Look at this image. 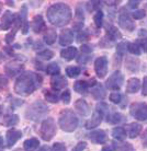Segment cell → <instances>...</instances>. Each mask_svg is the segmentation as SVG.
<instances>
[{
  "label": "cell",
  "instance_id": "obj_1",
  "mask_svg": "<svg viewBox=\"0 0 147 151\" xmlns=\"http://www.w3.org/2000/svg\"><path fill=\"white\" fill-rule=\"evenodd\" d=\"M42 77L32 71L23 72L17 79L14 84V92L20 95H29L41 87Z\"/></svg>",
  "mask_w": 147,
  "mask_h": 151
},
{
  "label": "cell",
  "instance_id": "obj_2",
  "mask_svg": "<svg viewBox=\"0 0 147 151\" xmlns=\"http://www.w3.org/2000/svg\"><path fill=\"white\" fill-rule=\"evenodd\" d=\"M47 20L55 27H65L70 22L72 17V9L65 4H55L46 11Z\"/></svg>",
  "mask_w": 147,
  "mask_h": 151
},
{
  "label": "cell",
  "instance_id": "obj_3",
  "mask_svg": "<svg viewBox=\"0 0 147 151\" xmlns=\"http://www.w3.org/2000/svg\"><path fill=\"white\" fill-rule=\"evenodd\" d=\"M58 125L62 128V130H64L66 132H72L78 126V118H77V116H76L72 111L65 110L60 113Z\"/></svg>",
  "mask_w": 147,
  "mask_h": 151
},
{
  "label": "cell",
  "instance_id": "obj_4",
  "mask_svg": "<svg viewBox=\"0 0 147 151\" xmlns=\"http://www.w3.org/2000/svg\"><path fill=\"white\" fill-rule=\"evenodd\" d=\"M49 112V109L47 106L44 104L41 101H38V102L33 103L32 105L29 107L25 112V115L29 119H32V121H38L40 118L46 115Z\"/></svg>",
  "mask_w": 147,
  "mask_h": 151
},
{
  "label": "cell",
  "instance_id": "obj_5",
  "mask_svg": "<svg viewBox=\"0 0 147 151\" xmlns=\"http://www.w3.org/2000/svg\"><path fill=\"white\" fill-rule=\"evenodd\" d=\"M56 135V124L53 118H47L41 125V136L45 141H49Z\"/></svg>",
  "mask_w": 147,
  "mask_h": 151
},
{
  "label": "cell",
  "instance_id": "obj_6",
  "mask_svg": "<svg viewBox=\"0 0 147 151\" xmlns=\"http://www.w3.org/2000/svg\"><path fill=\"white\" fill-rule=\"evenodd\" d=\"M130 113L138 121H147V104L133 103L130 109Z\"/></svg>",
  "mask_w": 147,
  "mask_h": 151
},
{
  "label": "cell",
  "instance_id": "obj_7",
  "mask_svg": "<svg viewBox=\"0 0 147 151\" xmlns=\"http://www.w3.org/2000/svg\"><path fill=\"white\" fill-rule=\"evenodd\" d=\"M124 78L120 71H115L109 77V79L106 81V87L111 90H120L122 84H123Z\"/></svg>",
  "mask_w": 147,
  "mask_h": 151
},
{
  "label": "cell",
  "instance_id": "obj_8",
  "mask_svg": "<svg viewBox=\"0 0 147 151\" xmlns=\"http://www.w3.org/2000/svg\"><path fill=\"white\" fill-rule=\"evenodd\" d=\"M94 71L100 79L104 78L108 72V59L106 57L101 56L94 61Z\"/></svg>",
  "mask_w": 147,
  "mask_h": 151
},
{
  "label": "cell",
  "instance_id": "obj_9",
  "mask_svg": "<svg viewBox=\"0 0 147 151\" xmlns=\"http://www.w3.org/2000/svg\"><path fill=\"white\" fill-rule=\"evenodd\" d=\"M119 25L122 29L130 31V32H132L135 29V24L133 22V20H131L130 15L127 13H125V12H121L120 13V17H119Z\"/></svg>",
  "mask_w": 147,
  "mask_h": 151
},
{
  "label": "cell",
  "instance_id": "obj_10",
  "mask_svg": "<svg viewBox=\"0 0 147 151\" xmlns=\"http://www.w3.org/2000/svg\"><path fill=\"white\" fill-rule=\"evenodd\" d=\"M18 15L13 14L11 11H6L1 18V29L2 30H9L11 29V27L13 25L15 19H17Z\"/></svg>",
  "mask_w": 147,
  "mask_h": 151
},
{
  "label": "cell",
  "instance_id": "obj_11",
  "mask_svg": "<svg viewBox=\"0 0 147 151\" xmlns=\"http://www.w3.org/2000/svg\"><path fill=\"white\" fill-rule=\"evenodd\" d=\"M89 138L90 140L93 142V144H106V140H108V136L104 130H94L89 135Z\"/></svg>",
  "mask_w": 147,
  "mask_h": 151
},
{
  "label": "cell",
  "instance_id": "obj_12",
  "mask_svg": "<svg viewBox=\"0 0 147 151\" xmlns=\"http://www.w3.org/2000/svg\"><path fill=\"white\" fill-rule=\"evenodd\" d=\"M74 41V33L72 30L69 29H65L64 31H62L59 36V44L62 46H68L70 45Z\"/></svg>",
  "mask_w": 147,
  "mask_h": 151
},
{
  "label": "cell",
  "instance_id": "obj_13",
  "mask_svg": "<svg viewBox=\"0 0 147 151\" xmlns=\"http://www.w3.org/2000/svg\"><path fill=\"white\" fill-rule=\"evenodd\" d=\"M51 86L54 89V91L62 90L65 87H67V80L65 79L64 77H62V76L56 75L54 76L52 80H51Z\"/></svg>",
  "mask_w": 147,
  "mask_h": 151
},
{
  "label": "cell",
  "instance_id": "obj_14",
  "mask_svg": "<svg viewBox=\"0 0 147 151\" xmlns=\"http://www.w3.org/2000/svg\"><path fill=\"white\" fill-rule=\"evenodd\" d=\"M21 137H22V132H20V130H18V129L12 128V129H10V130H8L7 132L8 146H9V147H12Z\"/></svg>",
  "mask_w": 147,
  "mask_h": 151
},
{
  "label": "cell",
  "instance_id": "obj_15",
  "mask_svg": "<svg viewBox=\"0 0 147 151\" xmlns=\"http://www.w3.org/2000/svg\"><path fill=\"white\" fill-rule=\"evenodd\" d=\"M75 107L77 112L83 115V116H88L90 114V107H89V104H88L83 99H79L78 101H76L75 103Z\"/></svg>",
  "mask_w": 147,
  "mask_h": 151
},
{
  "label": "cell",
  "instance_id": "obj_16",
  "mask_svg": "<svg viewBox=\"0 0 147 151\" xmlns=\"http://www.w3.org/2000/svg\"><path fill=\"white\" fill-rule=\"evenodd\" d=\"M102 121V115L99 113L98 111H96L93 114H92V116L89 121L86 122V128L87 129H92V128H96V127H98L100 123Z\"/></svg>",
  "mask_w": 147,
  "mask_h": 151
},
{
  "label": "cell",
  "instance_id": "obj_17",
  "mask_svg": "<svg viewBox=\"0 0 147 151\" xmlns=\"http://www.w3.org/2000/svg\"><path fill=\"white\" fill-rule=\"evenodd\" d=\"M31 27H32L35 33H40L45 29V22L42 18V15H35L34 17L33 20H32V23H31Z\"/></svg>",
  "mask_w": 147,
  "mask_h": 151
},
{
  "label": "cell",
  "instance_id": "obj_18",
  "mask_svg": "<svg viewBox=\"0 0 147 151\" xmlns=\"http://www.w3.org/2000/svg\"><path fill=\"white\" fill-rule=\"evenodd\" d=\"M60 55H62V57L65 58L66 60H72V59L76 58L77 55H78V50H77V48L74 47V46H69V47H66V48L63 49V50L60 52Z\"/></svg>",
  "mask_w": 147,
  "mask_h": 151
},
{
  "label": "cell",
  "instance_id": "obj_19",
  "mask_svg": "<svg viewBox=\"0 0 147 151\" xmlns=\"http://www.w3.org/2000/svg\"><path fill=\"white\" fill-rule=\"evenodd\" d=\"M23 69V66L21 64H17V63H10L6 66V72L10 77H14L15 75H18L21 72Z\"/></svg>",
  "mask_w": 147,
  "mask_h": 151
},
{
  "label": "cell",
  "instance_id": "obj_20",
  "mask_svg": "<svg viewBox=\"0 0 147 151\" xmlns=\"http://www.w3.org/2000/svg\"><path fill=\"white\" fill-rule=\"evenodd\" d=\"M140 88V79L137 78H132L127 81V84H126V91L128 93H136L138 92Z\"/></svg>",
  "mask_w": 147,
  "mask_h": 151
},
{
  "label": "cell",
  "instance_id": "obj_21",
  "mask_svg": "<svg viewBox=\"0 0 147 151\" xmlns=\"http://www.w3.org/2000/svg\"><path fill=\"white\" fill-rule=\"evenodd\" d=\"M142 132V125L138 124V123H132L127 126V132H128V137L130 138H135L140 134Z\"/></svg>",
  "mask_w": 147,
  "mask_h": 151
},
{
  "label": "cell",
  "instance_id": "obj_22",
  "mask_svg": "<svg viewBox=\"0 0 147 151\" xmlns=\"http://www.w3.org/2000/svg\"><path fill=\"white\" fill-rule=\"evenodd\" d=\"M106 37L111 40V41H115L117 38L122 37V34L119 31V29L115 27H109L106 29Z\"/></svg>",
  "mask_w": 147,
  "mask_h": 151
},
{
  "label": "cell",
  "instance_id": "obj_23",
  "mask_svg": "<svg viewBox=\"0 0 147 151\" xmlns=\"http://www.w3.org/2000/svg\"><path fill=\"white\" fill-rule=\"evenodd\" d=\"M89 87H90V86H89L88 81H86V80H78V81H76L75 84H74V89H75V91L78 92V93H86Z\"/></svg>",
  "mask_w": 147,
  "mask_h": 151
},
{
  "label": "cell",
  "instance_id": "obj_24",
  "mask_svg": "<svg viewBox=\"0 0 147 151\" xmlns=\"http://www.w3.org/2000/svg\"><path fill=\"white\" fill-rule=\"evenodd\" d=\"M38 139L35 138H31V139H27L24 141V145H23V148L25 151H35L38 148Z\"/></svg>",
  "mask_w": 147,
  "mask_h": 151
},
{
  "label": "cell",
  "instance_id": "obj_25",
  "mask_svg": "<svg viewBox=\"0 0 147 151\" xmlns=\"http://www.w3.org/2000/svg\"><path fill=\"white\" fill-rule=\"evenodd\" d=\"M56 37H57L56 31L54 30V29H49V30H47L45 35H44V41H45V43L47 45H52V44L55 43Z\"/></svg>",
  "mask_w": 147,
  "mask_h": 151
},
{
  "label": "cell",
  "instance_id": "obj_26",
  "mask_svg": "<svg viewBox=\"0 0 147 151\" xmlns=\"http://www.w3.org/2000/svg\"><path fill=\"white\" fill-rule=\"evenodd\" d=\"M112 136L117 140L123 141L126 138V132L123 127H115V128L112 129Z\"/></svg>",
  "mask_w": 147,
  "mask_h": 151
},
{
  "label": "cell",
  "instance_id": "obj_27",
  "mask_svg": "<svg viewBox=\"0 0 147 151\" xmlns=\"http://www.w3.org/2000/svg\"><path fill=\"white\" fill-rule=\"evenodd\" d=\"M91 94L96 100H100V99H103L106 96V91L103 90L101 84H98L97 87L91 90Z\"/></svg>",
  "mask_w": 147,
  "mask_h": 151
},
{
  "label": "cell",
  "instance_id": "obj_28",
  "mask_svg": "<svg viewBox=\"0 0 147 151\" xmlns=\"http://www.w3.org/2000/svg\"><path fill=\"white\" fill-rule=\"evenodd\" d=\"M4 125L6 126H14L19 123V116L15 115V114H12V115H8V116L4 117Z\"/></svg>",
  "mask_w": 147,
  "mask_h": 151
},
{
  "label": "cell",
  "instance_id": "obj_29",
  "mask_svg": "<svg viewBox=\"0 0 147 151\" xmlns=\"http://www.w3.org/2000/svg\"><path fill=\"white\" fill-rule=\"evenodd\" d=\"M81 72V69L79 67H76V66H70V67H67L66 69V73L69 78H76L78 77Z\"/></svg>",
  "mask_w": 147,
  "mask_h": 151
},
{
  "label": "cell",
  "instance_id": "obj_30",
  "mask_svg": "<svg viewBox=\"0 0 147 151\" xmlns=\"http://www.w3.org/2000/svg\"><path fill=\"white\" fill-rule=\"evenodd\" d=\"M60 71V68L59 66L56 64V63H52V64H49L47 67H46V72L49 73V75H58Z\"/></svg>",
  "mask_w": 147,
  "mask_h": 151
},
{
  "label": "cell",
  "instance_id": "obj_31",
  "mask_svg": "<svg viewBox=\"0 0 147 151\" xmlns=\"http://www.w3.org/2000/svg\"><path fill=\"white\" fill-rule=\"evenodd\" d=\"M93 21L97 27H102V22H103V12H102L101 10H97V12H96V14H94V17H93Z\"/></svg>",
  "mask_w": 147,
  "mask_h": 151
},
{
  "label": "cell",
  "instance_id": "obj_32",
  "mask_svg": "<svg viewBox=\"0 0 147 151\" xmlns=\"http://www.w3.org/2000/svg\"><path fill=\"white\" fill-rule=\"evenodd\" d=\"M140 46L137 43H127V49L128 52L133 55H140Z\"/></svg>",
  "mask_w": 147,
  "mask_h": 151
},
{
  "label": "cell",
  "instance_id": "obj_33",
  "mask_svg": "<svg viewBox=\"0 0 147 151\" xmlns=\"http://www.w3.org/2000/svg\"><path fill=\"white\" fill-rule=\"evenodd\" d=\"M121 119H122V115L120 113L110 114V115H108V118H106V121L111 124H117L121 122Z\"/></svg>",
  "mask_w": 147,
  "mask_h": 151
},
{
  "label": "cell",
  "instance_id": "obj_34",
  "mask_svg": "<svg viewBox=\"0 0 147 151\" xmlns=\"http://www.w3.org/2000/svg\"><path fill=\"white\" fill-rule=\"evenodd\" d=\"M38 55L40 58L44 59V60H49L51 58H53L54 57V53L52 52V50H49V49H44V50L40 52Z\"/></svg>",
  "mask_w": 147,
  "mask_h": 151
},
{
  "label": "cell",
  "instance_id": "obj_35",
  "mask_svg": "<svg viewBox=\"0 0 147 151\" xmlns=\"http://www.w3.org/2000/svg\"><path fill=\"white\" fill-rule=\"evenodd\" d=\"M45 98H46V100L51 103L58 102V98H57V94L55 93V92H51V91L45 92Z\"/></svg>",
  "mask_w": 147,
  "mask_h": 151
},
{
  "label": "cell",
  "instance_id": "obj_36",
  "mask_svg": "<svg viewBox=\"0 0 147 151\" xmlns=\"http://www.w3.org/2000/svg\"><path fill=\"white\" fill-rule=\"evenodd\" d=\"M121 100H122V95L119 93V92H112L111 94H110V101L111 102L115 103V104H119L121 102Z\"/></svg>",
  "mask_w": 147,
  "mask_h": 151
},
{
  "label": "cell",
  "instance_id": "obj_37",
  "mask_svg": "<svg viewBox=\"0 0 147 151\" xmlns=\"http://www.w3.org/2000/svg\"><path fill=\"white\" fill-rule=\"evenodd\" d=\"M62 101L65 103V104H69L70 103V99H72V95H70V91L69 90H65V92L62 94L60 96Z\"/></svg>",
  "mask_w": 147,
  "mask_h": 151
},
{
  "label": "cell",
  "instance_id": "obj_38",
  "mask_svg": "<svg viewBox=\"0 0 147 151\" xmlns=\"http://www.w3.org/2000/svg\"><path fill=\"white\" fill-rule=\"evenodd\" d=\"M108 110H109V107H108V105H106V103H100V104H98V105H97V110H96V111H98L99 113L103 116L104 114H106Z\"/></svg>",
  "mask_w": 147,
  "mask_h": 151
},
{
  "label": "cell",
  "instance_id": "obj_39",
  "mask_svg": "<svg viewBox=\"0 0 147 151\" xmlns=\"http://www.w3.org/2000/svg\"><path fill=\"white\" fill-rule=\"evenodd\" d=\"M132 15L135 20H140L146 15V12H145V10H135Z\"/></svg>",
  "mask_w": 147,
  "mask_h": 151
},
{
  "label": "cell",
  "instance_id": "obj_40",
  "mask_svg": "<svg viewBox=\"0 0 147 151\" xmlns=\"http://www.w3.org/2000/svg\"><path fill=\"white\" fill-rule=\"evenodd\" d=\"M52 151H66V146L62 142H56V144H54Z\"/></svg>",
  "mask_w": 147,
  "mask_h": 151
},
{
  "label": "cell",
  "instance_id": "obj_41",
  "mask_svg": "<svg viewBox=\"0 0 147 151\" xmlns=\"http://www.w3.org/2000/svg\"><path fill=\"white\" fill-rule=\"evenodd\" d=\"M80 49H81V52H83V55L91 54V52H92V47L89 46V45H83L81 47H80Z\"/></svg>",
  "mask_w": 147,
  "mask_h": 151
},
{
  "label": "cell",
  "instance_id": "obj_42",
  "mask_svg": "<svg viewBox=\"0 0 147 151\" xmlns=\"http://www.w3.org/2000/svg\"><path fill=\"white\" fill-rule=\"evenodd\" d=\"M115 149H117V145L114 144V142H110V144L108 145V146H106L101 151H115Z\"/></svg>",
  "mask_w": 147,
  "mask_h": 151
},
{
  "label": "cell",
  "instance_id": "obj_43",
  "mask_svg": "<svg viewBox=\"0 0 147 151\" xmlns=\"http://www.w3.org/2000/svg\"><path fill=\"white\" fill-rule=\"evenodd\" d=\"M126 45H127V43H120L119 45H117V52H119V54H123L126 50Z\"/></svg>",
  "mask_w": 147,
  "mask_h": 151
},
{
  "label": "cell",
  "instance_id": "obj_44",
  "mask_svg": "<svg viewBox=\"0 0 147 151\" xmlns=\"http://www.w3.org/2000/svg\"><path fill=\"white\" fill-rule=\"evenodd\" d=\"M86 147H87V144H86V142H79V144L72 149V151H83Z\"/></svg>",
  "mask_w": 147,
  "mask_h": 151
},
{
  "label": "cell",
  "instance_id": "obj_45",
  "mask_svg": "<svg viewBox=\"0 0 147 151\" xmlns=\"http://www.w3.org/2000/svg\"><path fill=\"white\" fill-rule=\"evenodd\" d=\"M7 86H8V79L7 78H4V76L0 75V89L6 88Z\"/></svg>",
  "mask_w": 147,
  "mask_h": 151
},
{
  "label": "cell",
  "instance_id": "obj_46",
  "mask_svg": "<svg viewBox=\"0 0 147 151\" xmlns=\"http://www.w3.org/2000/svg\"><path fill=\"white\" fill-rule=\"evenodd\" d=\"M76 18H77V20L78 21H80V22L83 23V13L81 11H80V9H77V11H76Z\"/></svg>",
  "mask_w": 147,
  "mask_h": 151
},
{
  "label": "cell",
  "instance_id": "obj_47",
  "mask_svg": "<svg viewBox=\"0 0 147 151\" xmlns=\"http://www.w3.org/2000/svg\"><path fill=\"white\" fill-rule=\"evenodd\" d=\"M143 95H147V77H145L143 80Z\"/></svg>",
  "mask_w": 147,
  "mask_h": 151
},
{
  "label": "cell",
  "instance_id": "obj_48",
  "mask_svg": "<svg viewBox=\"0 0 147 151\" xmlns=\"http://www.w3.org/2000/svg\"><path fill=\"white\" fill-rule=\"evenodd\" d=\"M140 4V1L138 0H136V1H134V0H131V1H128V6L131 8H133V9H135L137 6Z\"/></svg>",
  "mask_w": 147,
  "mask_h": 151
},
{
  "label": "cell",
  "instance_id": "obj_49",
  "mask_svg": "<svg viewBox=\"0 0 147 151\" xmlns=\"http://www.w3.org/2000/svg\"><path fill=\"white\" fill-rule=\"evenodd\" d=\"M86 40H88V34H86V33H79L78 42H79V43H81L83 41H86Z\"/></svg>",
  "mask_w": 147,
  "mask_h": 151
},
{
  "label": "cell",
  "instance_id": "obj_50",
  "mask_svg": "<svg viewBox=\"0 0 147 151\" xmlns=\"http://www.w3.org/2000/svg\"><path fill=\"white\" fill-rule=\"evenodd\" d=\"M140 46L143 47V49L145 50V52H147V37L143 38V40H140Z\"/></svg>",
  "mask_w": 147,
  "mask_h": 151
},
{
  "label": "cell",
  "instance_id": "obj_51",
  "mask_svg": "<svg viewBox=\"0 0 147 151\" xmlns=\"http://www.w3.org/2000/svg\"><path fill=\"white\" fill-rule=\"evenodd\" d=\"M142 141H143L144 146H145V147H147V129L145 130V132H144L143 138H142Z\"/></svg>",
  "mask_w": 147,
  "mask_h": 151
},
{
  "label": "cell",
  "instance_id": "obj_52",
  "mask_svg": "<svg viewBox=\"0 0 147 151\" xmlns=\"http://www.w3.org/2000/svg\"><path fill=\"white\" fill-rule=\"evenodd\" d=\"M38 151H52V150L49 149V147H47V146H44V147H42Z\"/></svg>",
  "mask_w": 147,
  "mask_h": 151
},
{
  "label": "cell",
  "instance_id": "obj_53",
  "mask_svg": "<svg viewBox=\"0 0 147 151\" xmlns=\"http://www.w3.org/2000/svg\"><path fill=\"white\" fill-rule=\"evenodd\" d=\"M106 4H109V6H113V4H117V1H106Z\"/></svg>",
  "mask_w": 147,
  "mask_h": 151
},
{
  "label": "cell",
  "instance_id": "obj_54",
  "mask_svg": "<svg viewBox=\"0 0 147 151\" xmlns=\"http://www.w3.org/2000/svg\"><path fill=\"white\" fill-rule=\"evenodd\" d=\"M4 147V139L0 137V148H2Z\"/></svg>",
  "mask_w": 147,
  "mask_h": 151
},
{
  "label": "cell",
  "instance_id": "obj_55",
  "mask_svg": "<svg viewBox=\"0 0 147 151\" xmlns=\"http://www.w3.org/2000/svg\"><path fill=\"white\" fill-rule=\"evenodd\" d=\"M6 2H7V4H9V6H14L13 1H6Z\"/></svg>",
  "mask_w": 147,
  "mask_h": 151
},
{
  "label": "cell",
  "instance_id": "obj_56",
  "mask_svg": "<svg viewBox=\"0 0 147 151\" xmlns=\"http://www.w3.org/2000/svg\"><path fill=\"white\" fill-rule=\"evenodd\" d=\"M2 58H4V55H2V54L0 53V60H1V59H2Z\"/></svg>",
  "mask_w": 147,
  "mask_h": 151
},
{
  "label": "cell",
  "instance_id": "obj_57",
  "mask_svg": "<svg viewBox=\"0 0 147 151\" xmlns=\"http://www.w3.org/2000/svg\"><path fill=\"white\" fill-rule=\"evenodd\" d=\"M1 10H2V4H0V12H1Z\"/></svg>",
  "mask_w": 147,
  "mask_h": 151
},
{
  "label": "cell",
  "instance_id": "obj_58",
  "mask_svg": "<svg viewBox=\"0 0 147 151\" xmlns=\"http://www.w3.org/2000/svg\"><path fill=\"white\" fill-rule=\"evenodd\" d=\"M14 151H22V150H21V149H15Z\"/></svg>",
  "mask_w": 147,
  "mask_h": 151
},
{
  "label": "cell",
  "instance_id": "obj_59",
  "mask_svg": "<svg viewBox=\"0 0 147 151\" xmlns=\"http://www.w3.org/2000/svg\"><path fill=\"white\" fill-rule=\"evenodd\" d=\"M0 117H1V109H0Z\"/></svg>",
  "mask_w": 147,
  "mask_h": 151
}]
</instances>
